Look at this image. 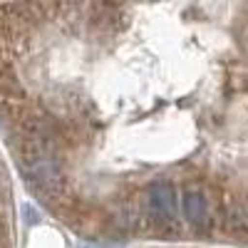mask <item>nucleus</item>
<instances>
[{"label":"nucleus","instance_id":"f257e3e1","mask_svg":"<svg viewBox=\"0 0 248 248\" xmlns=\"http://www.w3.org/2000/svg\"><path fill=\"white\" fill-rule=\"evenodd\" d=\"M149 216L164 229H176V191L169 181H152L144 189Z\"/></svg>","mask_w":248,"mask_h":248},{"label":"nucleus","instance_id":"f03ea898","mask_svg":"<svg viewBox=\"0 0 248 248\" xmlns=\"http://www.w3.org/2000/svg\"><path fill=\"white\" fill-rule=\"evenodd\" d=\"M181 199H184V216H186V221H189L194 229H199V231L209 229L211 214H209V199H206L203 186L189 184L184 189Z\"/></svg>","mask_w":248,"mask_h":248}]
</instances>
